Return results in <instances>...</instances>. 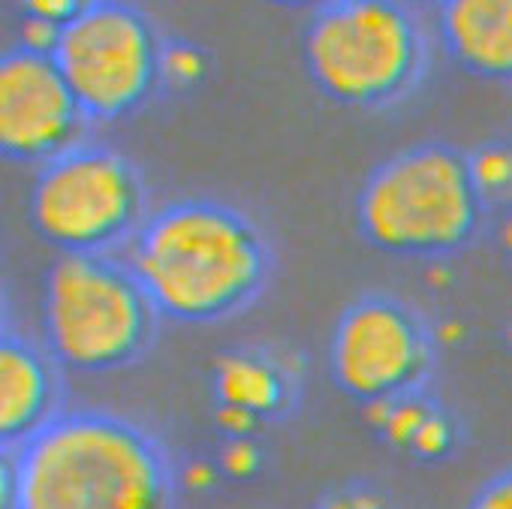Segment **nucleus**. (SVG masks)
<instances>
[{"label":"nucleus","mask_w":512,"mask_h":509,"mask_svg":"<svg viewBox=\"0 0 512 509\" xmlns=\"http://www.w3.org/2000/svg\"><path fill=\"white\" fill-rule=\"evenodd\" d=\"M148 214L133 160L85 139L37 166L28 190V223L58 253H112Z\"/></svg>","instance_id":"6"},{"label":"nucleus","mask_w":512,"mask_h":509,"mask_svg":"<svg viewBox=\"0 0 512 509\" xmlns=\"http://www.w3.org/2000/svg\"><path fill=\"white\" fill-rule=\"evenodd\" d=\"M88 115L52 52L28 43L0 61V151L10 163L43 166L82 142Z\"/></svg>","instance_id":"9"},{"label":"nucleus","mask_w":512,"mask_h":509,"mask_svg":"<svg viewBox=\"0 0 512 509\" xmlns=\"http://www.w3.org/2000/svg\"><path fill=\"white\" fill-rule=\"evenodd\" d=\"M157 317L127 260L112 253H58L43 275V344L61 368H130L148 353Z\"/></svg>","instance_id":"4"},{"label":"nucleus","mask_w":512,"mask_h":509,"mask_svg":"<svg viewBox=\"0 0 512 509\" xmlns=\"http://www.w3.org/2000/svg\"><path fill=\"white\" fill-rule=\"evenodd\" d=\"M509 347H512V326H509Z\"/></svg>","instance_id":"19"},{"label":"nucleus","mask_w":512,"mask_h":509,"mask_svg":"<svg viewBox=\"0 0 512 509\" xmlns=\"http://www.w3.org/2000/svg\"><path fill=\"white\" fill-rule=\"evenodd\" d=\"M317 509H395L392 500L371 485H341L320 500Z\"/></svg>","instance_id":"15"},{"label":"nucleus","mask_w":512,"mask_h":509,"mask_svg":"<svg viewBox=\"0 0 512 509\" xmlns=\"http://www.w3.org/2000/svg\"><path fill=\"white\" fill-rule=\"evenodd\" d=\"M467 509H512V467L491 473L470 494Z\"/></svg>","instance_id":"16"},{"label":"nucleus","mask_w":512,"mask_h":509,"mask_svg":"<svg viewBox=\"0 0 512 509\" xmlns=\"http://www.w3.org/2000/svg\"><path fill=\"white\" fill-rule=\"evenodd\" d=\"M269 4H275V7H287V10H311V13H317V10H323V7L335 4V0H269Z\"/></svg>","instance_id":"18"},{"label":"nucleus","mask_w":512,"mask_h":509,"mask_svg":"<svg viewBox=\"0 0 512 509\" xmlns=\"http://www.w3.org/2000/svg\"><path fill=\"white\" fill-rule=\"evenodd\" d=\"M302 58L332 103L383 109L419 85L428 43L407 0H335L311 13Z\"/></svg>","instance_id":"5"},{"label":"nucleus","mask_w":512,"mask_h":509,"mask_svg":"<svg viewBox=\"0 0 512 509\" xmlns=\"http://www.w3.org/2000/svg\"><path fill=\"white\" fill-rule=\"evenodd\" d=\"M85 4H88V0H25L28 19L52 25V28L67 25Z\"/></svg>","instance_id":"17"},{"label":"nucleus","mask_w":512,"mask_h":509,"mask_svg":"<svg viewBox=\"0 0 512 509\" xmlns=\"http://www.w3.org/2000/svg\"><path fill=\"white\" fill-rule=\"evenodd\" d=\"M127 266L160 317L205 326L244 311L272 275V247L244 211L217 199H175L145 217Z\"/></svg>","instance_id":"2"},{"label":"nucleus","mask_w":512,"mask_h":509,"mask_svg":"<svg viewBox=\"0 0 512 509\" xmlns=\"http://www.w3.org/2000/svg\"><path fill=\"white\" fill-rule=\"evenodd\" d=\"M49 52L88 121L133 115L166 76V49L154 25L124 0H88L58 28Z\"/></svg>","instance_id":"7"},{"label":"nucleus","mask_w":512,"mask_h":509,"mask_svg":"<svg viewBox=\"0 0 512 509\" xmlns=\"http://www.w3.org/2000/svg\"><path fill=\"white\" fill-rule=\"evenodd\" d=\"M61 413L58 362L46 350L16 332L4 329L0 341V443L13 452Z\"/></svg>","instance_id":"10"},{"label":"nucleus","mask_w":512,"mask_h":509,"mask_svg":"<svg viewBox=\"0 0 512 509\" xmlns=\"http://www.w3.org/2000/svg\"><path fill=\"white\" fill-rule=\"evenodd\" d=\"M440 40L470 76L512 82V0H440Z\"/></svg>","instance_id":"11"},{"label":"nucleus","mask_w":512,"mask_h":509,"mask_svg":"<svg viewBox=\"0 0 512 509\" xmlns=\"http://www.w3.org/2000/svg\"><path fill=\"white\" fill-rule=\"evenodd\" d=\"M437 4H440V0H437Z\"/></svg>","instance_id":"20"},{"label":"nucleus","mask_w":512,"mask_h":509,"mask_svg":"<svg viewBox=\"0 0 512 509\" xmlns=\"http://www.w3.org/2000/svg\"><path fill=\"white\" fill-rule=\"evenodd\" d=\"M431 365L434 341L425 320L386 293L353 299L329 338L332 383L359 404L386 407L422 392Z\"/></svg>","instance_id":"8"},{"label":"nucleus","mask_w":512,"mask_h":509,"mask_svg":"<svg viewBox=\"0 0 512 509\" xmlns=\"http://www.w3.org/2000/svg\"><path fill=\"white\" fill-rule=\"evenodd\" d=\"M7 455L4 509H172L175 464L139 422L61 410Z\"/></svg>","instance_id":"1"},{"label":"nucleus","mask_w":512,"mask_h":509,"mask_svg":"<svg viewBox=\"0 0 512 509\" xmlns=\"http://www.w3.org/2000/svg\"><path fill=\"white\" fill-rule=\"evenodd\" d=\"M383 410H386V419H383L386 437L398 449H407L410 455L422 461H437L452 452L455 422L434 401H425L422 392L392 401Z\"/></svg>","instance_id":"13"},{"label":"nucleus","mask_w":512,"mask_h":509,"mask_svg":"<svg viewBox=\"0 0 512 509\" xmlns=\"http://www.w3.org/2000/svg\"><path fill=\"white\" fill-rule=\"evenodd\" d=\"M485 211L470 154L425 142L392 154L365 178L356 229L389 257L437 260L473 241Z\"/></svg>","instance_id":"3"},{"label":"nucleus","mask_w":512,"mask_h":509,"mask_svg":"<svg viewBox=\"0 0 512 509\" xmlns=\"http://www.w3.org/2000/svg\"><path fill=\"white\" fill-rule=\"evenodd\" d=\"M214 395L223 413L244 422L275 416L287 407V380L275 362L256 353H229L217 362Z\"/></svg>","instance_id":"12"},{"label":"nucleus","mask_w":512,"mask_h":509,"mask_svg":"<svg viewBox=\"0 0 512 509\" xmlns=\"http://www.w3.org/2000/svg\"><path fill=\"white\" fill-rule=\"evenodd\" d=\"M470 166L485 208H512V145L488 142L470 154Z\"/></svg>","instance_id":"14"}]
</instances>
